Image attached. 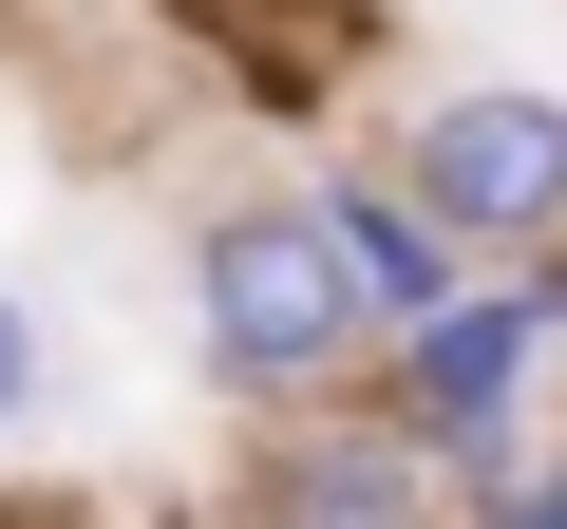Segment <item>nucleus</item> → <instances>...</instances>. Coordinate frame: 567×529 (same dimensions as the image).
<instances>
[{
    "mask_svg": "<svg viewBox=\"0 0 567 529\" xmlns=\"http://www.w3.org/2000/svg\"><path fill=\"white\" fill-rule=\"evenodd\" d=\"M39 435H58V303L0 284V454H39Z\"/></svg>",
    "mask_w": 567,
    "mask_h": 529,
    "instance_id": "obj_5",
    "label": "nucleus"
},
{
    "mask_svg": "<svg viewBox=\"0 0 567 529\" xmlns=\"http://www.w3.org/2000/svg\"><path fill=\"white\" fill-rule=\"evenodd\" d=\"M379 152L473 264H567V76H435Z\"/></svg>",
    "mask_w": 567,
    "mask_h": 529,
    "instance_id": "obj_2",
    "label": "nucleus"
},
{
    "mask_svg": "<svg viewBox=\"0 0 567 529\" xmlns=\"http://www.w3.org/2000/svg\"><path fill=\"white\" fill-rule=\"evenodd\" d=\"M171 322H189V378L227 416H322V397L379 378V303H360V264H341V227H322L303 170H246V189L189 208Z\"/></svg>",
    "mask_w": 567,
    "mask_h": 529,
    "instance_id": "obj_1",
    "label": "nucleus"
},
{
    "mask_svg": "<svg viewBox=\"0 0 567 529\" xmlns=\"http://www.w3.org/2000/svg\"><path fill=\"white\" fill-rule=\"evenodd\" d=\"M454 529H567V435H548V454H529V473H492V491H473V510H454Z\"/></svg>",
    "mask_w": 567,
    "mask_h": 529,
    "instance_id": "obj_6",
    "label": "nucleus"
},
{
    "mask_svg": "<svg viewBox=\"0 0 567 529\" xmlns=\"http://www.w3.org/2000/svg\"><path fill=\"white\" fill-rule=\"evenodd\" d=\"M303 189H322V227H341V264H360L379 341H416L435 303H473V284H492V264H473V246H454V227H435V208L398 189V152H322Z\"/></svg>",
    "mask_w": 567,
    "mask_h": 529,
    "instance_id": "obj_4",
    "label": "nucleus"
},
{
    "mask_svg": "<svg viewBox=\"0 0 567 529\" xmlns=\"http://www.w3.org/2000/svg\"><path fill=\"white\" fill-rule=\"evenodd\" d=\"M227 510H246V529H454L473 491H454L379 397H322V416H246Z\"/></svg>",
    "mask_w": 567,
    "mask_h": 529,
    "instance_id": "obj_3",
    "label": "nucleus"
}]
</instances>
